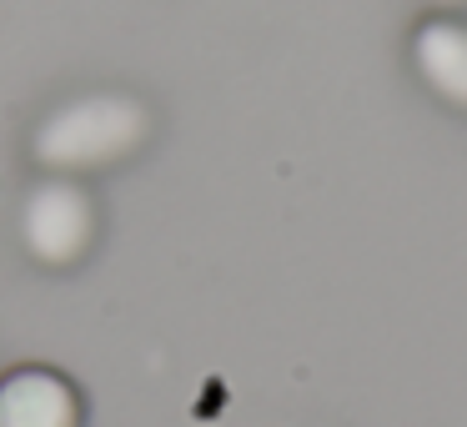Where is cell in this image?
Listing matches in <instances>:
<instances>
[{
  "mask_svg": "<svg viewBox=\"0 0 467 427\" xmlns=\"http://www.w3.org/2000/svg\"><path fill=\"white\" fill-rule=\"evenodd\" d=\"M412 66L437 101L467 111V26L452 16H432L412 36Z\"/></svg>",
  "mask_w": 467,
  "mask_h": 427,
  "instance_id": "cell-3",
  "label": "cell"
},
{
  "mask_svg": "<svg viewBox=\"0 0 467 427\" xmlns=\"http://www.w3.org/2000/svg\"><path fill=\"white\" fill-rule=\"evenodd\" d=\"M151 136V111L126 91H91L61 101L31 136L36 166L56 176H81L101 172V166L126 161L131 151H141V141Z\"/></svg>",
  "mask_w": 467,
  "mask_h": 427,
  "instance_id": "cell-1",
  "label": "cell"
},
{
  "mask_svg": "<svg viewBox=\"0 0 467 427\" xmlns=\"http://www.w3.org/2000/svg\"><path fill=\"white\" fill-rule=\"evenodd\" d=\"M96 236V202L76 176H51L41 182L21 206V242L36 262L71 266L91 252Z\"/></svg>",
  "mask_w": 467,
  "mask_h": 427,
  "instance_id": "cell-2",
  "label": "cell"
},
{
  "mask_svg": "<svg viewBox=\"0 0 467 427\" xmlns=\"http://www.w3.org/2000/svg\"><path fill=\"white\" fill-rule=\"evenodd\" d=\"M437 5H467V0H437Z\"/></svg>",
  "mask_w": 467,
  "mask_h": 427,
  "instance_id": "cell-5",
  "label": "cell"
},
{
  "mask_svg": "<svg viewBox=\"0 0 467 427\" xmlns=\"http://www.w3.org/2000/svg\"><path fill=\"white\" fill-rule=\"evenodd\" d=\"M0 427H81V407L56 372L26 367L0 382Z\"/></svg>",
  "mask_w": 467,
  "mask_h": 427,
  "instance_id": "cell-4",
  "label": "cell"
}]
</instances>
